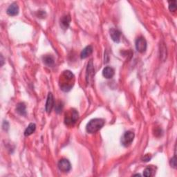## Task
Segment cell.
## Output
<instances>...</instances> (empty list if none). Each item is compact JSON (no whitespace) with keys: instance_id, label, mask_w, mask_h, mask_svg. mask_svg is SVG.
Listing matches in <instances>:
<instances>
[{"instance_id":"obj_20","label":"cell","mask_w":177,"mask_h":177,"mask_svg":"<svg viewBox=\"0 0 177 177\" xmlns=\"http://www.w3.org/2000/svg\"><path fill=\"white\" fill-rule=\"evenodd\" d=\"M62 108H63L62 103L60 102L58 103V104L56 105V107H55V111H56V112H57V113H60V112H62Z\"/></svg>"},{"instance_id":"obj_4","label":"cell","mask_w":177,"mask_h":177,"mask_svg":"<svg viewBox=\"0 0 177 177\" xmlns=\"http://www.w3.org/2000/svg\"><path fill=\"white\" fill-rule=\"evenodd\" d=\"M134 138V133L130 131H126L121 138V143L124 147L127 148L132 143Z\"/></svg>"},{"instance_id":"obj_2","label":"cell","mask_w":177,"mask_h":177,"mask_svg":"<svg viewBox=\"0 0 177 177\" xmlns=\"http://www.w3.org/2000/svg\"><path fill=\"white\" fill-rule=\"evenodd\" d=\"M104 125L105 120L102 118H94L88 123L86 130L88 133L94 134L101 130Z\"/></svg>"},{"instance_id":"obj_15","label":"cell","mask_w":177,"mask_h":177,"mask_svg":"<svg viewBox=\"0 0 177 177\" xmlns=\"http://www.w3.org/2000/svg\"><path fill=\"white\" fill-rule=\"evenodd\" d=\"M35 129H36V125H35V124L34 123L29 124V125L28 126L26 130L24 131L25 136H29L30 135H31L35 131Z\"/></svg>"},{"instance_id":"obj_8","label":"cell","mask_w":177,"mask_h":177,"mask_svg":"<svg viewBox=\"0 0 177 177\" xmlns=\"http://www.w3.org/2000/svg\"><path fill=\"white\" fill-rule=\"evenodd\" d=\"M7 14L11 16H16L19 13V6L17 4L12 3L7 9Z\"/></svg>"},{"instance_id":"obj_17","label":"cell","mask_w":177,"mask_h":177,"mask_svg":"<svg viewBox=\"0 0 177 177\" xmlns=\"http://www.w3.org/2000/svg\"><path fill=\"white\" fill-rule=\"evenodd\" d=\"M154 172L153 167H148L145 168V170L143 172V175L146 177H150L153 175V172Z\"/></svg>"},{"instance_id":"obj_1","label":"cell","mask_w":177,"mask_h":177,"mask_svg":"<svg viewBox=\"0 0 177 177\" xmlns=\"http://www.w3.org/2000/svg\"><path fill=\"white\" fill-rule=\"evenodd\" d=\"M75 76L70 71H64L60 76L59 85L63 92H68L74 85Z\"/></svg>"},{"instance_id":"obj_23","label":"cell","mask_w":177,"mask_h":177,"mask_svg":"<svg viewBox=\"0 0 177 177\" xmlns=\"http://www.w3.org/2000/svg\"><path fill=\"white\" fill-rule=\"evenodd\" d=\"M135 176H141L140 174H135Z\"/></svg>"},{"instance_id":"obj_12","label":"cell","mask_w":177,"mask_h":177,"mask_svg":"<svg viewBox=\"0 0 177 177\" xmlns=\"http://www.w3.org/2000/svg\"><path fill=\"white\" fill-rule=\"evenodd\" d=\"M102 75L105 78H107V79H110V78H112L113 75H114V70H113V68L110 67H105L102 71Z\"/></svg>"},{"instance_id":"obj_3","label":"cell","mask_w":177,"mask_h":177,"mask_svg":"<svg viewBox=\"0 0 177 177\" xmlns=\"http://www.w3.org/2000/svg\"><path fill=\"white\" fill-rule=\"evenodd\" d=\"M79 118V113L75 109H71L65 113L64 123L68 126L73 125Z\"/></svg>"},{"instance_id":"obj_7","label":"cell","mask_w":177,"mask_h":177,"mask_svg":"<svg viewBox=\"0 0 177 177\" xmlns=\"http://www.w3.org/2000/svg\"><path fill=\"white\" fill-rule=\"evenodd\" d=\"M54 104L55 101L54 96H53V94L51 93H49L47 97L46 106H45V109H46V112L47 113H50L51 112L52 109L54 107Z\"/></svg>"},{"instance_id":"obj_5","label":"cell","mask_w":177,"mask_h":177,"mask_svg":"<svg viewBox=\"0 0 177 177\" xmlns=\"http://www.w3.org/2000/svg\"><path fill=\"white\" fill-rule=\"evenodd\" d=\"M58 168L60 171L63 172H68L71 169V165L70 162L67 160V159L62 158L60 160L57 164Z\"/></svg>"},{"instance_id":"obj_19","label":"cell","mask_w":177,"mask_h":177,"mask_svg":"<svg viewBox=\"0 0 177 177\" xmlns=\"http://www.w3.org/2000/svg\"><path fill=\"white\" fill-rule=\"evenodd\" d=\"M170 165L173 168H176V153L174 154V157L171 159Z\"/></svg>"},{"instance_id":"obj_13","label":"cell","mask_w":177,"mask_h":177,"mask_svg":"<svg viewBox=\"0 0 177 177\" xmlns=\"http://www.w3.org/2000/svg\"><path fill=\"white\" fill-rule=\"evenodd\" d=\"M93 53V47L89 45V46L86 47L81 52L80 57L81 59H85V58L88 57L89 55Z\"/></svg>"},{"instance_id":"obj_14","label":"cell","mask_w":177,"mask_h":177,"mask_svg":"<svg viewBox=\"0 0 177 177\" xmlns=\"http://www.w3.org/2000/svg\"><path fill=\"white\" fill-rule=\"evenodd\" d=\"M17 112L21 116H26V105L23 102H19L17 104L16 107Z\"/></svg>"},{"instance_id":"obj_18","label":"cell","mask_w":177,"mask_h":177,"mask_svg":"<svg viewBox=\"0 0 177 177\" xmlns=\"http://www.w3.org/2000/svg\"><path fill=\"white\" fill-rule=\"evenodd\" d=\"M169 10L171 12H174L176 10V2L172 1V2H169Z\"/></svg>"},{"instance_id":"obj_22","label":"cell","mask_w":177,"mask_h":177,"mask_svg":"<svg viewBox=\"0 0 177 177\" xmlns=\"http://www.w3.org/2000/svg\"><path fill=\"white\" fill-rule=\"evenodd\" d=\"M2 57V66L3 65V63H4V61H3V57H2V56H1Z\"/></svg>"},{"instance_id":"obj_9","label":"cell","mask_w":177,"mask_h":177,"mask_svg":"<svg viewBox=\"0 0 177 177\" xmlns=\"http://www.w3.org/2000/svg\"><path fill=\"white\" fill-rule=\"evenodd\" d=\"M71 22V17L69 16H64L60 19V26L62 29H67Z\"/></svg>"},{"instance_id":"obj_16","label":"cell","mask_w":177,"mask_h":177,"mask_svg":"<svg viewBox=\"0 0 177 177\" xmlns=\"http://www.w3.org/2000/svg\"><path fill=\"white\" fill-rule=\"evenodd\" d=\"M44 62L45 64L49 66V67H52L54 64V57L50 55H47L44 57Z\"/></svg>"},{"instance_id":"obj_11","label":"cell","mask_w":177,"mask_h":177,"mask_svg":"<svg viewBox=\"0 0 177 177\" xmlns=\"http://www.w3.org/2000/svg\"><path fill=\"white\" fill-rule=\"evenodd\" d=\"M110 36L115 42H119L120 40L121 33L117 29H112L110 30Z\"/></svg>"},{"instance_id":"obj_21","label":"cell","mask_w":177,"mask_h":177,"mask_svg":"<svg viewBox=\"0 0 177 177\" xmlns=\"http://www.w3.org/2000/svg\"><path fill=\"white\" fill-rule=\"evenodd\" d=\"M151 156H150V155H149V154H147V155H145V156H144V157L143 158V161H145V162H148V161H149L151 159Z\"/></svg>"},{"instance_id":"obj_10","label":"cell","mask_w":177,"mask_h":177,"mask_svg":"<svg viewBox=\"0 0 177 177\" xmlns=\"http://www.w3.org/2000/svg\"><path fill=\"white\" fill-rule=\"evenodd\" d=\"M95 73V70L94 68H93V62L92 61H91L88 64V67H87V82L88 83L90 82V79L92 78Z\"/></svg>"},{"instance_id":"obj_6","label":"cell","mask_w":177,"mask_h":177,"mask_svg":"<svg viewBox=\"0 0 177 177\" xmlns=\"http://www.w3.org/2000/svg\"><path fill=\"white\" fill-rule=\"evenodd\" d=\"M136 49L139 53H144L147 49V42L143 37H140L136 40Z\"/></svg>"}]
</instances>
